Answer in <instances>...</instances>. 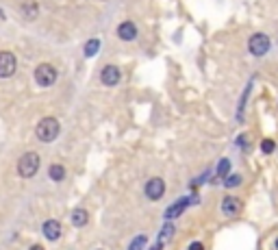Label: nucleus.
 Segmentation results:
<instances>
[{
	"label": "nucleus",
	"mask_w": 278,
	"mask_h": 250,
	"mask_svg": "<svg viewBox=\"0 0 278 250\" xmlns=\"http://www.w3.org/2000/svg\"><path fill=\"white\" fill-rule=\"evenodd\" d=\"M61 133V124H59L57 118H44L35 128V135L39 142L48 143V142H54Z\"/></svg>",
	"instance_id": "f257e3e1"
},
{
	"label": "nucleus",
	"mask_w": 278,
	"mask_h": 250,
	"mask_svg": "<svg viewBox=\"0 0 278 250\" xmlns=\"http://www.w3.org/2000/svg\"><path fill=\"white\" fill-rule=\"evenodd\" d=\"M37 170H39V155L37 152H24L17 161V174L22 179H31L37 174Z\"/></svg>",
	"instance_id": "f03ea898"
},
{
	"label": "nucleus",
	"mask_w": 278,
	"mask_h": 250,
	"mask_svg": "<svg viewBox=\"0 0 278 250\" xmlns=\"http://www.w3.org/2000/svg\"><path fill=\"white\" fill-rule=\"evenodd\" d=\"M270 48H272V41L265 33H254L248 39V50L254 57H265V54L270 53Z\"/></svg>",
	"instance_id": "7ed1b4c3"
},
{
	"label": "nucleus",
	"mask_w": 278,
	"mask_h": 250,
	"mask_svg": "<svg viewBox=\"0 0 278 250\" xmlns=\"http://www.w3.org/2000/svg\"><path fill=\"white\" fill-rule=\"evenodd\" d=\"M35 81L39 83L41 87L54 85V81H57V70H54L50 63H41V66H37V70H35Z\"/></svg>",
	"instance_id": "20e7f679"
},
{
	"label": "nucleus",
	"mask_w": 278,
	"mask_h": 250,
	"mask_svg": "<svg viewBox=\"0 0 278 250\" xmlns=\"http://www.w3.org/2000/svg\"><path fill=\"white\" fill-rule=\"evenodd\" d=\"M17 61H16V54L9 53V50H2L0 53V78H9L16 74Z\"/></svg>",
	"instance_id": "39448f33"
},
{
	"label": "nucleus",
	"mask_w": 278,
	"mask_h": 250,
	"mask_svg": "<svg viewBox=\"0 0 278 250\" xmlns=\"http://www.w3.org/2000/svg\"><path fill=\"white\" fill-rule=\"evenodd\" d=\"M143 192H146L148 200H161L163 194H165V180L163 179H150L146 183V187H143Z\"/></svg>",
	"instance_id": "423d86ee"
},
{
	"label": "nucleus",
	"mask_w": 278,
	"mask_h": 250,
	"mask_svg": "<svg viewBox=\"0 0 278 250\" xmlns=\"http://www.w3.org/2000/svg\"><path fill=\"white\" fill-rule=\"evenodd\" d=\"M242 200L239 198H235V196H226V198H222V205H220V209H222V214H224L226 217H237L239 214H242Z\"/></svg>",
	"instance_id": "0eeeda50"
},
{
	"label": "nucleus",
	"mask_w": 278,
	"mask_h": 250,
	"mask_svg": "<svg viewBox=\"0 0 278 250\" xmlns=\"http://www.w3.org/2000/svg\"><path fill=\"white\" fill-rule=\"evenodd\" d=\"M120 78H122V72H120L118 66H104L103 72H100V81H103V85H106V87L118 85Z\"/></svg>",
	"instance_id": "6e6552de"
},
{
	"label": "nucleus",
	"mask_w": 278,
	"mask_h": 250,
	"mask_svg": "<svg viewBox=\"0 0 278 250\" xmlns=\"http://www.w3.org/2000/svg\"><path fill=\"white\" fill-rule=\"evenodd\" d=\"M191 200H198V198H180L178 202H174L172 207H168V211H165V220H168V222L176 220V217H178L189 205H191Z\"/></svg>",
	"instance_id": "1a4fd4ad"
},
{
	"label": "nucleus",
	"mask_w": 278,
	"mask_h": 250,
	"mask_svg": "<svg viewBox=\"0 0 278 250\" xmlns=\"http://www.w3.org/2000/svg\"><path fill=\"white\" fill-rule=\"evenodd\" d=\"M41 233H44V237L48 242H57L61 237V224L57 220H46L44 226H41Z\"/></svg>",
	"instance_id": "9d476101"
},
{
	"label": "nucleus",
	"mask_w": 278,
	"mask_h": 250,
	"mask_svg": "<svg viewBox=\"0 0 278 250\" xmlns=\"http://www.w3.org/2000/svg\"><path fill=\"white\" fill-rule=\"evenodd\" d=\"M118 37L124 41H133L137 37V26L135 22H122V24L118 26Z\"/></svg>",
	"instance_id": "9b49d317"
},
{
	"label": "nucleus",
	"mask_w": 278,
	"mask_h": 250,
	"mask_svg": "<svg viewBox=\"0 0 278 250\" xmlns=\"http://www.w3.org/2000/svg\"><path fill=\"white\" fill-rule=\"evenodd\" d=\"M70 220H72V224L76 226V229H83V226L89 222V214H87L85 209H74L72 215H70Z\"/></svg>",
	"instance_id": "f8f14e48"
},
{
	"label": "nucleus",
	"mask_w": 278,
	"mask_h": 250,
	"mask_svg": "<svg viewBox=\"0 0 278 250\" xmlns=\"http://www.w3.org/2000/svg\"><path fill=\"white\" fill-rule=\"evenodd\" d=\"M48 174H50V179H52V180L61 183V180L66 179V168H63L61 163H52V165H50V170H48Z\"/></svg>",
	"instance_id": "ddd939ff"
},
{
	"label": "nucleus",
	"mask_w": 278,
	"mask_h": 250,
	"mask_svg": "<svg viewBox=\"0 0 278 250\" xmlns=\"http://www.w3.org/2000/svg\"><path fill=\"white\" fill-rule=\"evenodd\" d=\"M174 231H176V226L172 224V222H165V224H163V229H161V233H159V242L168 244V239L174 235Z\"/></svg>",
	"instance_id": "4468645a"
},
{
	"label": "nucleus",
	"mask_w": 278,
	"mask_h": 250,
	"mask_svg": "<svg viewBox=\"0 0 278 250\" xmlns=\"http://www.w3.org/2000/svg\"><path fill=\"white\" fill-rule=\"evenodd\" d=\"M217 179H226L230 174V159H220V163H217Z\"/></svg>",
	"instance_id": "2eb2a0df"
},
{
	"label": "nucleus",
	"mask_w": 278,
	"mask_h": 250,
	"mask_svg": "<svg viewBox=\"0 0 278 250\" xmlns=\"http://www.w3.org/2000/svg\"><path fill=\"white\" fill-rule=\"evenodd\" d=\"M22 11H24L26 20H35V18H37V4L33 2V0H29V2L22 4Z\"/></svg>",
	"instance_id": "dca6fc26"
},
{
	"label": "nucleus",
	"mask_w": 278,
	"mask_h": 250,
	"mask_svg": "<svg viewBox=\"0 0 278 250\" xmlns=\"http://www.w3.org/2000/svg\"><path fill=\"white\" fill-rule=\"evenodd\" d=\"M250 89H252V81L248 83V87H245V94L242 96V100H239V107H237V122H243V107H245V100H248Z\"/></svg>",
	"instance_id": "f3484780"
},
{
	"label": "nucleus",
	"mask_w": 278,
	"mask_h": 250,
	"mask_svg": "<svg viewBox=\"0 0 278 250\" xmlns=\"http://www.w3.org/2000/svg\"><path fill=\"white\" fill-rule=\"evenodd\" d=\"M98 50H100V41L98 39H89L85 44V57H94Z\"/></svg>",
	"instance_id": "a211bd4d"
},
{
	"label": "nucleus",
	"mask_w": 278,
	"mask_h": 250,
	"mask_svg": "<svg viewBox=\"0 0 278 250\" xmlns=\"http://www.w3.org/2000/svg\"><path fill=\"white\" fill-rule=\"evenodd\" d=\"M146 244H148V237H146V235H137V237L131 242L128 250H143V248H146Z\"/></svg>",
	"instance_id": "6ab92c4d"
},
{
	"label": "nucleus",
	"mask_w": 278,
	"mask_h": 250,
	"mask_svg": "<svg viewBox=\"0 0 278 250\" xmlns=\"http://www.w3.org/2000/svg\"><path fill=\"white\" fill-rule=\"evenodd\" d=\"M239 183H242V177H239V174H228V177L224 179V187H228V189L239 187Z\"/></svg>",
	"instance_id": "aec40b11"
},
{
	"label": "nucleus",
	"mask_w": 278,
	"mask_h": 250,
	"mask_svg": "<svg viewBox=\"0 0 278 250\" xmlns=\"http://www.w3.org/2000/svg\"><path fill=\"white\" fill-rule=\"evenodd\" d=\"M261 150L265 152V155H272V152L276 150V142L274 140H263L261 142Z\"/></svg>",
	"instance_id": "412c9836"
},
{
	"label": "nucleus",
	"mask_w": 278,
	"mask_h": 250,
	"mask_svg": "<svg viewBox=\"0 0 278 250\" xmlns=\"http://www.w3.org/2000/svg\"><path fill=\"white\" fill-rule=\"evenodd\" d=\"M187 250H205V246H202L200 242H191V244H189V248H187Z\"/></svg>",
	"instance_id": "4be33fe9"
},
{
	"label": "nucleus",
	"mask_w": 278,
	"mask_h": 250,
	"mask_svg": "<svg viewBox=\"0 0 278 250\" xmlns=\"http://www.w3.org/2000/svg\"><path fill=\"white\" fill-rule=\"evenodd\" d=\"M163 246H165V244L156 239V244H155V246H150V250H163Z\"/></svg>",
	"instance_id": "5701e85b"
},
{
	"label": "nucleus",
	"mask_w": 278,
	"mask_h": 250,
	"mask_svg": "<svg viewBox=\"0 0 278 250\" xmlns=\"http://www.w3.org/2000/svg\"><path fill=\"white\" fill-rule=\"evenodd\" d=\"M29 250H44V246H39V244H33Z\"/></svg>",
	"instance_id": "b1692460"
},
{
	"label": "nucleus",
	"mask_w": 278,
	"mask_h": 250,
	"mask_svg": "<svg viewBox=\"0 0 278 250\" xmlns=\"http://www.w3.org/2000/svg\"><path fill=\"white\" fill-rule=\"evenodd\" d=\"M276 250H278V239H276Z\"/></svg>",
	"instance_id": "393cba45"
}]
</instances>
